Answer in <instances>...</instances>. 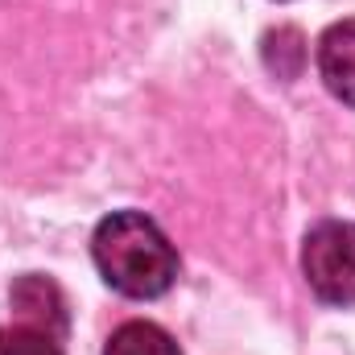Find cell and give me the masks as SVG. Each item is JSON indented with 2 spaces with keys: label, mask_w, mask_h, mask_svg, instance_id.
Masks as SVG:
<instances>
[{
  "label": "cell",
  "mask_w": 355,
  "mask_h": 355,
  "mask_svg": "<svg viewBox=\"0 0 355 355\" xmlns=\"http://www.w3.org/2000/svg\"><path fill=\"white\" fill-rule=\"evenodd\" d=\"M99 277L124 297H162L178 277V252L166 232L141 211H112L91 236Z\"/></svg>",
  "instance_id": "6da1fadb"
},
{
  "label": "cell",
  "mask_w": 355,
  "mask_h": 355,
  "mask_svg": "<svg viewBox=\"0 0 355 355\" xmlns=\"http://www.w3.org/2000/svg\"><path fill=\"white\" fill-rule=\"evenodd\" d=\"M302 272L327 306H355V223H314L302 244Z\"/></svg>",
  "instance_id": "7a4b0ae2"
},
{
  "label": "cell",
  "mask_w": 355,
  "mask_h": 355,
  "mask_svg": "<svg viewBox=\"0 0 355 355\" xmlns=\"http://www.w3.org/2000/svg\"><path fill=\"white\" fill-rule=\"evenodd\" d=\"M8 302H12V310L25 327H37L54 339L67 335V302H62V289L50 277H42V272L17 277L12 289H8Z\"/></svg>",
  "instance_id": "3957f363"
},
{
  "label": "cell",
  "mask_w": 355,
  "mask_h": 355,
  "mask_svg": "<svg viewBox=\"0 0 355 355\" xmlns=\"http://www.w3.org/2000/svg\"><path fill=\"white\" fill-rule=\"evenodd\" d=\"M318 75L335 99L355 107V17L335 21L318 37Z\"/></svg>",
  "instance_id": "277c9868"
},
{
  "label": "cell",
  "mask_w": 355,
  "mask_h": 355,
  "mask_svg": "<svg viewBox=\"0 0 355 355\" xmlns=\"http://www.w3.org/2000/svg\"><path fill=\"white\" fill-rule=\"evenodd\" d=\"M261 58H265V67L277 75V79H297L302 75V67H306V37H302V29L297 25H277V29H268L265 42H261Z\"/></svg>",
  "instance_id": "5b68a950"
},
{
  "label": "cell",
  "mask_w": 355,
  "mask_h": 355,
  "mask_svg": "<svg viewBox=\"0 0 355 355\" xmlns=\"http://www.w3.org/2000/svg\"><path fill=\"white\" fill-rule=\"evenodd\" d=\"M103 355H182V352L157 322H124V327L112 331Z\"/></svg>",
  "instance_id": "8992f818"
},
{
  "label": "cell",
  "mask_w": 355,
  "mask_h": 355,
  "mask_svg": "<svg viewBox=\"0 0 355 355\" xmlns=\"http://www.w3.org/2000/svg\"><path fill=\"white\" fill-rule=\"evenodd\" d=\"M0 355H62V343L37 327H4L0 331Z\"/></svg>",
  "instance_id": "52a82bcc"
}]
</instances>
